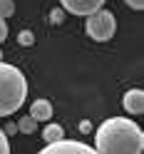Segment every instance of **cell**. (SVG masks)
<instances>
[{"mask_svg":"<svg viewBox=\"0 0 144 154\" xmlns=\"http://www.w3.org/2000/svg\"><path fill=\"white\" fill-rule=\"evenodd\" d=\"M97 154H142L144 132L129 117H109L94 129Z\"/></svg>","mask_w":144,"mask_h":154,"instance_id":"1","label":"cell"},{"mask_svg":"<svg viewBox=\"0 0 144 154\" xmlns=\"http://www.w3.org/2000/svg\"><path fill=\"white\" fill-rule=\"evenodd\" d=\"M27 100V80L15 65L0 60V117H10Z\"/></svg>","mask_w":144,"mask_h":154,"instance_id":"2","label":"cell"},{"mask_svg":"<svg viewBox=\"0 0 144 154\" xmlns=\"http://www.w3.org/2000/svg\"><path fill=\"white\" fill-rule=\"evenodd\" d=\"M84 30H87V35L92 37V40H97V42H107V40H112V37H114V32H117V20H114V15H112L109 10L100 8L97 13L87 15Z\"/></svg>","mask_w":144,"mask_h":154,"instance_id":"3","label":"cell"},{"mask_svg":"<svg viewBox=\"0 0 144 154\" xmlns=\"http://www.w3.org/2000/svg\"><path fill=\"white\" fill-rule=\"evenodd\" d=\"M37 154H97V149L92 144H84L77 139H60V142H50L47 147H42Z\"/></svg>","mask_w":144,"mask_h":154,"instance_id":"4","label":"cell"},{"mask_svg":"<svg viewBox=\"0 0 144 154\" xmlns=\"http://www.w3.org/2000/svg\"><path fill=\"white\" fill-rule=\"evenodd\" d=\"M104 5V0H60V8L72 15H80V17H87L92 13H97L100 8Z\"/></svg>","mask_w":144,"mask_h":154,"instance_id":"5","label":"cell"},{"mask_svg":"<svg viewBox=\"0 0 144 154\" xmlns=\"http://www.w3.org/2000/svg\"><path fill=\"white\" fill-rule=\"evenodd\" d=\"M122 104H124V109H127L129 114H142V112H144V92H142L139 87L127 90V92H124Z\"/></svg>","mask_w":144,"mask_h":154,"instance_id":"6","label":"cell"},{"mask_svg":"<svg viewBox=\"0 0 144 154\" xmlns=\"http://www.w3.org/2000/svg\"><path fill=\"white\" fill-rule=\"evenodd\" d=\"M30 117L35 122H47L52 117V102L50 100H35L30 104Z\"/></svg>","mask_w":144,"mask_h":154,"instance_id":"7","label":"cell"},{"mask_svg":"<svg viewBox=\"0 0 144 154\" xmlns=\"http://www.w3.org/2000/svg\"><path fill=\"white\" fill-rule=\"evenodd\" d=\"M65 137V129H62V124H47V127L42 129V139L50 144V142H60Z\"/></svg>","mask_w":144,"mask_h":154,"instance_id":"8","label":"cell"},{"mask_svg":"<svg viewBox=\"0 0 144 154\" xmlns=\"http://www.w3.org/2000/svg\"><path fill=\"white\" fill-rule=\"evenodd\" d=\"M17 132H23V134H35V132H37V122L27 114V117H23L20 122H17Z\"/></svg>","mask_w":144,"mask_h":154,"instance_id":"9","label":"cell"},{"mask_svg":"<svg viewBox=\"0 0 144 154\" xmlns=\"http://www.w3.org/2000/svg\"><path fill=\"white\" fill-rule=\"evenodd\" d=\"M17 45L32 47V45H35V35H32L30 30H20V32H17Z\"/></svg>","mask_w":144,"mask_h":154,"instance_id":"10","label":"cell"},{"mask_svg":"<svg viewBox=\"0 0 144 154\" xmlns=\"http://www.w3.org/2000/svg\"><path fill=\"white\" fill-rule=\"evenodd\" d=\"M10 15H15V3L13 0H0V17H10Z\"/></svg>","mask_w":144,"mask_h":154,"instance_id":"11","label":"cell"},{"mask_svg":"<svg viewBox=\"0 0 144 154\" xmlns=\"http://www.w3.org/2000/svg\"><path fill=\"white\" fill-rule=\"evenodd\" d=\"M62 20H65V10L62 8H55V10L50 13V23L52 25H62Z\"/></svg>","mask_w":144,"mask_h":154,"instance_id":"12","label":"cell"},{"mask_svg":"<svg viewBox=\"0 0 144 154\" xmlns=\"http://www.w3.org/2000/svg\"><path fill=\"white\" fill-rule=\"evenodd\" d=\"M0 154H10V142H8V134L0 127Z\"/></svg>","mask_w":144,"mask_h":154,"instance_id":"13","label":"cell"},{"mask_svg":"<svg viewBox=\"0 0 144 154\" xmlns=\"http://www.w3.org/2000/svg\"><path fill=\"white\" fill-rule=\"evenodd\" d=\"M77 129H80L82 134H87V132H92V122H90V119H82V122L77 124Z\"/></svg>","mask_w":144,"mask_h":154,"instance_id":"14","label":"cell"},{"mask_svg":"<svg viewBox=\"0 0 144 154\" xmlns=\"http://www.w3.org/2000/svg\"><path fill=\"white\" fill-rule=\"evenodd\" d=\"M5 37H8V25H5V17H0V45L5 42Z\"/></svg>","mask_w":144,"mask_h":154,"instance_id":"15","label":"cell"},{"mask_svg":"<svg viewBox=\"0 0 144 154\" xmlns=\"http://www.w3.org/2000/svg\"><path fill=\"white\" fill-rule=\"evenodd\" d=\"M124 3H127L132 10H142V8H144V0H124Z\"/></svg>","mask_w":144,"mask_h":154,"instance_id":"16","label":"cell"},{"mask_svg":"<svg viewBox=\"0 0 144 154\" xmlns=\"http://www.w3.org/2000/svg\"><path fill=\"white\" fill-rule=\"evenodd\" d=\"M5 134H8V137H10V134H15L17 132V124H5V129H3Z\"/></svg>","mask_w":144,"mask_h":154,"instance_id":"17","label":"cell"},{"mask_svg":"<svg viewBox=\"0 0 144 154\" xmlns=\"http://www.w3.org/2000/svg\"><path fill=\"white\" fill-rule=\"evenodd\" d=\"M0 60H3V52H0Z\"/></svg>","mask_w":144,"mask_h":154,"instance_id":"18","label":"cell"}]
</instances>
